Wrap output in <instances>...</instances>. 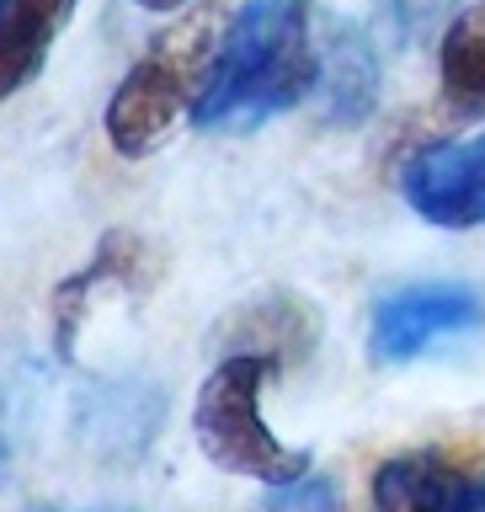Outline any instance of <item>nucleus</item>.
Masks as SVG:
<instances>
[{
  "mask_svg": "<svg viewBox=\"0 0 485 512\" xmlns=\"http://www.w3.org/2000/svg\"><path fill=\"white\" fill-rule=\"evenodd\" d=\"M230 0H198L166 32H155L150 48L134 59L123 86L107 102V144L123 160H144L176 134V123L192 118L208 75L219 64L224 32H230Z\"/></svg>",
  "mask_w": 485,
  "mask_h": 512,
  "instance_id": "nucleus-2",
  "label": "nucleus"
},
{
  "mask_svg": "<svg viewBox=\"0 0 485 512\" xmlns=\"http://www.w3.org/2000/svg\"><path fill=\"white\" fill-rule=\"evenodd\" d=\"M75 16V0H0V107L43 75L59 27Z\"/></svg>",
  "mask_w": 485,
  "mask_h": 512,
  "instance_id": "nucleus-10",
  "label": "nucleus"
},
{
  "mask_svg": "<svg viewBox=\"0 0 485 512\" xmlns=\"http://www.w3.org/2000/svg\"><path fill=\"white\" fill-rule=\"evenodd\" d=\"M166 427V390L150 379H107L75 400V438L91 459L134 464Z\"/></svg>",
  "mask_w": 485,
  "mask_h": 512,
  "instance_id": "nucleus-6",
  "label": "nucleus"
},
{
  "mask_svg": "<svg viewBox=\"0 0 485 512\" xmlns=\"http://www.w3.org/2000/svg\"><path fill=\"white\" fill-rule=\"evenodd\" d=\"M262 512H342V491H336L331 475H299L288 480V486H278L267 496Z\"/></svg>",
  "mask_w": 485,
  "mask_h": 512,
  "instance_id": "nucleus-13",
  "label": "nucleus"
},
{
  "mask_svg": "<svg viewBox=\"0 0 485 512\" xmlns=\"http://www.w3.org/2000/svg\"><path fill=\"white\" fill-rule=\"evenodd\" d=\"M400 198L438 230L485 224V128L470 139H443L400 166Z\"/></svg>",
  "mask_w": 485,
  "mask_h": 512,
  "instance_id": "nucleus-5",
  "label": "nucleus"
},
{
  "mask_svg": "<svg viewBox=\"0 0 485 512\" xmlns=\"http://www.w3.org/2000/svg\"><path fill=\"white\" fill-rule=\"evenodd\" d=\"M27 512H64V507H27ZM91 512H128V507H91Z\"/></svg>",
  "mask_w": 485,
  "mask_h": 512,
  "instance_id": "nucleus-16",
  "label": "nucleus"
},
{
  "mask_svg": "<svg viewBox=\"0 0 485 512\" xmlns=\"http://www.w3.org/2000/svg\"><path fill=\"white\" fill-rule=\"evenodd\" d=\"M374 512H485V475L454 448H411L374 470Z\"/></svg>",
  "mask_w": 485,
  "mask_h": 512,
  "instance_id": "nucleus-8",
  "label": "nucleus"
},
{
  "mask_svg": "<svg viewBox=\"0 0 485 512\" xmlns=\"http://www.w3.org/2000/svg\"><path fill=\"white\" fill-rule=\"evenodd\" d=\"M139 11H187L192 0H134Z\"/></svg>",
  "mask_w": 485,
  "mask_h": 512,
  "instance_id": "nucleus-15",
  "label": "nucleus"
},
{
  "mask_svg": "<svg viewBox=\"0 0 485 512\" xmlns=\"http://www.w3.org/2000/svg\"><path fill=\"white\" fill-rule=\"evenodd\" d=\"M315 91V0H246L230 16L208 91L192 107L198 128H246L310 102Z\"/></svg>",
  "mask_w": 485,
  "mask_h": 512,
  "instance_id": "nucleus-1",
  "label": "nucleus"
},
{
  "mask_svg": "<svg viewBox=\"0 0 485 512\" xmlns=\"http://www.w3.org/2000/svg\"><path fill=\"white\" fill-rule=\"evenodd\" d=\"M315 118L331 128L363 123L379 102V54L368 32L347 16L315 11Z\"/></svg>",
  "mask_w": 485,
  "mask_h": 512,
  "instance_id": "nucleus-7",
  "label": "nucleus"
},
{
  "mask_svg": "<svg viewBox=\"0 0 485 512\" xmlns=\"http://www.w3.org/2000/svg\"><path fill=\"white\" fill-rule=\"evenodd\" d=\"M438 80L454 107L485 112V0H470L438 43Z\"/></svg>",
  "mask_w": 485,
  "mask_h": 512,
  "instance_id": "nucleus-11",
  "label": "nucleus"
},
{
  "mask_svg": "<svg viewBox=\"0 0 485 512\" xmlns=\"http://www.w3.org/2000/svg\"><path fill=\"white\" fill-rule=\"evenodd\" d=\"M144 262H150V251H144V240L134 230H107L96 240L91 262L75 272V278H64L54 288V347L59 358L70 363L75 358V336L86 326V310H91V294L107 283L118 288H139L144 283Z\"/></svg>",
  "mask_w": 485,
  "mask_h": 512,
  "instance_id": "nucleus-9",
  "label": "nucleus"
},
{
  "mask_svg": "<svg viewBox=\"0 0 485 512\" xmlns=\"http://www.w3.org/2000/svg\"><path fill=\"white\" fill-rule=\"evenodd\" d=\"M11 459H16V411H11V390L0 384V480H6Z\"/></svg>",
  "mask_w": 485,
  "mask_h": 512,
  "instance_id": "nucleus-14",
  "label": "nucleus"
},
{
  "mask_svg": "<svg viewBox=\"0 0 485 512\" xmlns=\"http://www.w3.org/2000/svg\"><path fill=\"white\" fill-rule=\"evenodd\" d=\"M454 6L459 0H379V22L395 43L411 48V43H427Z\"/></svg>",
  "mask_w": 485,
  "mask_h": 512,
  "instance_id": "nucleus-12",
  "label": "nucleus"
},
{
  "mask_svg": "<svg viewBox=\"0 0 485 512\" xmlns=\"http://www.w3.org/2000/svg\"><path fill=\"white\" fill-rule=\"evenodd\" d=\"M485 326V299L470 283H411L374 304L368 352L374 363H411L443 336H464Z\"/></svg>",
  "mask_w": 485,
  "mask_h": 512,
  "instance_id": "nucleus-4",
  "label": "nucleus"
},
{
  "mask_svg": "<svg viewBox=\"0 0 485 512\" xmlns=\"http://www.w3.org/2000/svg\"><path fill=\"white\" fill-rule=\"evenodd\" d=\"M272 374H278V358H267V352H230L203 379L198 406H192V432H198V448L219 470L288 486V480L310 475L315 459L310 448H288L262 422V390Z\"/></svg>",
  "mask_w": 485,
  "mask_h": 512,
  "instance_id": "nucleus-3",
  "label": "nucleus"
}]
</instances>
